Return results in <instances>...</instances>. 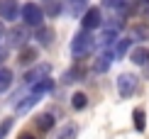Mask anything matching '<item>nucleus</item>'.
<instances>
[{
	"mask_svg": "<svg viewBox=\"0 0 149 139\" xmlns=\"http://www.w3.org/2000/svg\"><path fill=\"white\" fill-rule=\"evenodd\" d=\"M71 54H73V59H83V56H88L93 49H95V37H93V32H83V29H81V32L73 37L71 39Z\"/></svg>",
	"mask_w": 149,
	"mask_h": 139,
	"instance_id": "nucleus-1",
	"label": "nucleus"
},
{
	"mask_svg": "<svg viewBox=\"0 0 149 139\" xmlns=\"http://www.w3.org/2000/svg\"><path fill=\"white\" fill-rule=\"evenodd\" d=\"M20 17L24 20V24L27 27H42V22H44V10L39 8L37 3H24L20 8Z\"/></svg>",
	"mask_w": 149,
	"mask_h": 139,
	"instance_id": "nucleus-2",
	"label": "nucleus"
},
{
	"mask_svg": "<svg viewBox=\"0 0 149 139\" xmlns=\"http://www.w3.org/2000/svg\"><path fill=\"white\" fill-rule=\"evenodd\" d=\"M137 88H139L137 73H120V76H117V93H120L122 98L134 95V93H137Z\"/></svg>",
	"mask_w": 149,
	"mask_h": 139,
	"instance_id": "nucleus-3",
	"label": "nucleus"
},
{
	"mask_svg": "<svg viewBox=\"0 0 149 139\" xmlns=\"http://www.w3.org/2000/svg\"><path fill=\"white\" fill-rule=\"evenodd\" d=\"M103 24V15H100V8H91L81 15V29L83 32H93Z\"/></svg>",
	"mask_w": 149,
	"mask_h": 139,
	"instance_id": "nucleus-4",
	"label": "nucleus"
},
{
	"mask_svg": "<svg viewBox=\"0 0 149 139\" xmlns=\"http://www.w3.org/2000/svg\"><path fill=\"white\" fill-rule=\"evenodd\" d=\"M49 71H52V64H37L34 68H29L27 76H24V81H27V85H39L42 81L49 78Z\"/></svg>",
	"mask_w": 149,
	"mask_h": 139,
	"instance_id": "nucleus-5",
	"label": "nucleus"
},
{
	"mask_svg": "<svg viewBox=\"0 0 149 139\" xmlns=\"http://www.w3.org/2000/svg\"><path fill=\"white\" fill-rule=\"evenodd\" d=\"M20 0H0V22H12L20 17Z\"/></svg>",
	"mask_w": 149,
	"mask_h": 139,
	"instance_id": "nucleus-6",
	"label": "nucleus"
},
{
	"mask_svg": "<svg viewBox=\"0 0 149 139\" xmlns=\"http://www.w3.org/2000/svg\"><path fill=\"white\" fill-rule=\"evenodd\" d=\"M113 61H115V51L113 49H100V54L95 56V61H93V71L95 73H105L110 66H113Z\"/></svg>",
	"mask_w": 149,
	"mask_h": 139,
	"instance_id": "nucleus-7",
	"label": "nucleus"
},
{
	"mask_svg": "<svg viewBox=\"0 0 149 139\" xmlns=\"http://www.w3.org/2000/svg\"><path fill=\"white\" fill-rule=\"evenodd\" d=\"M42 98H44V93H42L39 88H34V93H29V95L24 98V100H20L15 110L20 112V115H24V112H29L32 107H37V105H39V100H42Z\"/></svg>",
	"mask_w": 149,
	"mask_h": 139,
	"instance_id": "nucleus-8",
	"label": "nucleus"
},
{
	"mask_svg": "<svg viewBox=\"0 0 149 139\" xmlns=\"http://www.w3.org/2000/svg\"><path fill=\"white\" fill-rule=\"evenodd\" d=\"M27 39H29V34H27L24 27H12L8 32V44H10V47H24Z\"/></svg>",
	"mask_w": 149,
	"mask_h": 139,
	"instance_id": "nucleus-9",
	"label": "nucleus"
},
{
	"mask_svg": "<svg viewBox=\"0 0 149 139\" xmlns=\"http://www.w3.org/2000/svg\"><path fill=\"white\" fill-rule=\"evenodd\" d=\"M130 61H132V64H137V66H147V64H149V49H144V47L132 49Z\"/></svg>",
	"mask_w": 149,
	"mask_h": 139,
	"instance_id": "nucleus-10",
	"label": "nucleus"
},
{
	"mask_svg": "<svg viewBox=\"0 0 149 139\" xmlns=\"http://www.w3.org/2000/svg\"><path fill=\"white\" fill-rule=\"evenodd\" d=\"M76 137H78V124H73V122H66L64 127L54 134V139H76Z\"/></svg>",
	"mask_w": 149,
	"mask_h": 139,
	"instance_id": "nucleus-11",
	"label": "nucleus"
},
{
	"mask_svg": "<svg viewBox=\"0 0 149 139\" xmlns=\"http://www.w3.org/2000/svg\"><path fill=\"white\" fill-rule=\"evenodd\" d=\"M54 122H56V120H54L52 112H42V115L37 117V129H39V132H52Z\"/></svg>",
	"mask_w": 149,
	"mask_h": 139,
	"instance_id": "nucleus-12",
	"label": "nucleus"
},
{
	"mask_svg": "<svg viewBox=\"0 0 149 139\" xmlns=\"http://www.w3.org/2000/svg\"><path fill=\"white\" fill-rule=\"evenodd\" d=\"M132 120H134V129L144 132V127H147V112L142 110V107H134L132 110Z\"/></svg>",
	"mask_w": 149,
	"mask_h": 139,
	"instance_id": "nucleus-13",
	"label": "nucleus"
},
{
	"mask_svg": "<svg viewBox=\"0 0 149 139\" xmlns=\"http://www.w3.org/2000/svg\"><path fill=\"white\" fill-rule=\"evenodd\" d=\"M130 34H132L134 39H147V37H149V24L147 22L132 24V27H130Z\"/></svg>",
	"mask_w": 149,
	"mask_h": 139,
	"instance_id": "nucleus-14",
	"label": "nucleus"
},
{
	"mask_svg": "<svg viewBox=\"0 0 149 139\" xmlns=\"http://www.w3.org/2000/svg\"><path fill=\"white\" fill-rule=\"evenodd\" d=\"M34 39L39 42V44H44V47H47V44H52V42H54V32H52V29H47V27H37Z\"/></svg>",
	"mask_w": 149,
	"mask_h": 139,
	"instance_id": "nucleus-15",
	"label": "nucleus"
},
{
	"mask_svg": "<svg viewBox=\"0 0 149 139\" xmlns=\"http://www.w3.org/2000/svg\"><path fill=\"white\" fill-rule=\"evenodd\" d=\"M34 59H37V49H34V47H24V49H22V54L17 56V61H20L22 66H27L29 61H34Z\"/></svg>",
	"mask_w": 149,
	"mask_h": 139,
	"instance_id": "nucleus-16",
	"label": "nucleus"
},
{
	"mask_svg": "<svg viewBox=\"0 0 149 139\" xmlns=\"http://www.w3.org/2000/svg\"><path fill=\"white\" fill-rule=\"evenodd\" d=\"M10 83H12V71H10V68H3V66H0V93L8 90Z\"/></svg>",
	"mask_w": 149,
	"mask_h": 139,
	"instance_id": "nucleus-17",
	"label": "nucleus"
},
{
	"mask_svg": "<svg viewBox=\"0 0 149 139\" xmlns=\"http://www.w3.org/2000/svg\"><path fill=\"white\" fill-rule=\"evenodd\" d=\"M103 5L117 12H127V0H103Z\"/></svg>",
	"mask_w": 149,
	"mask_h": 139,
	"instance_id": "nucleus-18",
	"label": "nucleus"
},
{
	"mask_svg": "<svg viewBox=\"0 0 149 139\" xmlns=\"http://www.w3.org/2000/svg\"><path fill=\"white\" fill-rule=\"evenodd\" d=\"M71 105L76 107V110H83V107L88 105V98H86V93H73V95H71Z\"/></svg>",
	"mask_w": 149,
	"mask_h": 139,
	"instance_id": "nucleus-19",
	"label": "nucleus"
},
{
	"mask_svg": "<svg viewBox=\"0 0 149 139\" xmlns=\"http://www.w3.org/2000/svg\"><path fill=\"white\" fill-rule=\"evenodd\" d=\"M69 3L71 12H76V15H83L86 12V5H88V0H66Z\"/></svg>",
	"mask_w": 149,
	"mask_h": 139,
	"instance_id": "nucleus-20",
	"label": "nucleus"
},
{
	"mask_svg": "<svg viewBox=\"0 0 149 139\" xmlns=\"http://www.w3.org/2000/svg\"><path fill=\"white\" fill-rule=\"evenodd\" d=\"M130 47H132V39H122V42H117V49H115V59L125 56V54L130 51Z\"/></svg>",
	"mask_w": 149,
	"mask_h": 139,
	"instance_id": "nucleus-21",
	"label": "nucleus"
},
{
	"mask_svg": "<svg viewBox=\"0 0 149 139\" xmlns=\"http://www.w3.org/2000/svg\"><path fill=\"white\" fill-rule=\"evenodd\" d=\"M59 12H61V3H59V0H49V5H47V10H44V15L56 17Z\"/></svg>",
	"mask_w": 149,
	"mask_h": 139,
	"instance_id": "nucleus-22",
	"label": "nucleus"
},
{
	"mask_svg": "<svg viewBox=\"0 0 149 139\" xmlns=\"http://www.w3.org/2000/svg\"><path fill=\"white\" fill-rule=\"evenodd\" d=\"M78 78H83V68H81V66L69 68V73L64 76V81H78Z\"/></svg>",
	"mask_w": 149,
	"mask_h": 139,
	"instance_id": "nucleus-23",
	"label": "nucleus"
},
{
	"mask_svg": "<svg viewBox=\"0 0 149 139\" xmlns=\"http://www.w3.org/2000/svg\"><path fill=\"white\" fill-rule=\"evenodd\" d=\"M12 122H15L12 117H5L3 122H0V139H5V137H8V132L12 129Z\"/></svg>",
	"mask_w": 149,
	"mask_h": 139,
	"instance_id": "nucleus-24",
	"label": "nucleus"
},
{
	"mask_svg": "<svg viewBox=\"0 0 149 139\" xmlns=\"http://www.w3.org/2000/svg\"><path fill=\"white\" fill-rule=\"evenodd\" d=\"M5 59H8V47H5V44H0V64H3Z\"/></svg>",
	"mask_w": 149,
	"mask_h": 139,
	"instance_id": "nucleus-25",
	"label": "nucleus"
},
{
	"mask_svg": "<svg viewBox=\"0 0 149 139\" xmlns=\"http://www.w3.org/2000/svg\"><path fill=\"white\" fill-rule=\"evenodd\" d=\"M17 139H34V137H32V134H20Z\"/></svg>",
	"mask_w": 149,
	"mask_h": 139,
	"instance_id": "nucleus-26",
	"label": "nucleus"
},
{
	"mask_svg": "<svg viewBox=\"0 0 149 139\" xmlns=\"http://www.w3.org/2000/svg\"><path fill=\"white\" fill-rule=\"evenodd\" d=\"M3 34H5V27H3V22H0V39H3Z\"/></svg>",
	"mask_w": 149,
	"mask_h": 139,
	"instance_id": "nucleus-27",
	"label": "nucleus"
},
{
	"mask_svg": "<svg viewBox=\"0 0 149 139\" xmlns=\"http://www.w3.org/2000/svg\"><path fill=\"white\" fill-rule=\"evenodd\" d=\"M47 3H49V0H47Z\"/></svg>",
	"mask_w": 149,
	"mask_h": 139,
	"instance_id": "nucleus-28",
	"label": "nucleus"
}]
</instances>
